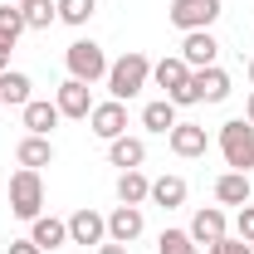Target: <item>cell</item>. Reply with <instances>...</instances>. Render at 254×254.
I'll list each match as a JSON object with an SVG mask.
<instances>
[{"label":"cell","instance_id":"obj_1","mask_svg":"<svg viewBox=\"0 0 254 254\" xmlns=\"http://www.w3.org/2000/svg\"><path fill=\"white\" fill-rule=\"evenodd\" d=\"M147 78H152V59H147V54H137V49H127L123 59L108 64V93L118 98V103L137 98L142 88H147Z\"/></svg>","mask_w":254,"mask_h":254},{"label":"cell","instance_id":"obj_2","mask_svg":"<svg viewBox=\"0 0 254 254\" xmlns=\"http://www.w3.org/2000/svg\"><path fill=\"white\" fill-rule=\"evenodd\" d=\"M220 157H225L230 171H250L254 166V123L230 118V123L220 127Z\"/></svg>","mask_w":254,"mask_h":254},{"label":"cell","instance_id":"obj_3","mask_svg":"<svg viewBox=\"0 0 254 254\" xmlns=\"http://www.w3.org/2000/svg\"><path fill=\"white\" fill-rule=\"evenodd\" d=\"M64 64H68V78H78V83L108 78V54H103V44H93V39H73L64 49Z\"/></svg>","mask_w":254,"mask_h":254},{"label":"cell","instance_id":"obj_4","mask_svg":"<svg viewBox=\"0 0 254 254\" xmlns=\"http://www.w3.org/2000/svg\"><path fill=\"white\" fill-rule=\"evenodd\" d=\"M10 210H15L20 220H39V215H44V181H39V171L20 166V171L10 176Z\"/></svg>","mask_w":254,"mask_h":254},{"label":"cell","instance_id":"obj_5","mask_svg":"<svg viewBox=\"0 0 254 254\" xmlns=\"http://www.w3.org/2000/svg\"><path fill=\"white\" fill-rule=\"evenodd\" d=\"M220 0H171V10H166V20L176 25V30H210L215 20H220Z\"/></svg>","mask_w":254,"mask_h":254},{"label":"cell","instance_id":"obj_6","mask_svg":"<svg viewBox=\"0 0 254 254\" xmlns=\"http://www.w3.org/2000/svg\"><path fill=\"white\" fill-rule=\"evenodd\" d=\"M190 98H195V103H225V98H230V73H225L220 64L190 68Z\"/></svg>","mask_w":254,"mask_h":254},{"label":"cell","instance_id":"obj_7","mask_svg":"<svg viewBox=\"0 0 254 254\" xmlns=\"http://www.w3.org/2000/svg\"><path fill=\"white\" fill-rule=\"evenodd\" d=\"M88 127H93V137H103V142L123 137V132H127V103H118V98H108V103H93V113H88Z\"/></svg>","mask_w":254,"mask_h":254},{"label":"cell","instance_id":"obj_8","mask_svg":"<svg viewBox=\"0 0 254 254\" xmlns=\"http://www.w3.org/2000/svg\"><path fill=\"white\" fill-rule=\"evenodd\" d=\"M108 240V215H98V210H73L68 215V245H103Z\"/></svg>","mask_w":254,"mask_h":254},{"label":"cell","instance_id":"obj_9","mask_svg":"<svg viewBox=\"0 0 254 254\" xmlns=\"http://www.w3.org/2000/svg\"><path fill=\"white\" fill-rule=\"evenodd\" d=\"M142 230H147V220H142V205H118V210L108 215V240H113V245H132Z\"/></svg>","mask_w":254,"mask_h":254},{"label":"cell","instance_id":"obj_10","mask_svg":"<svg viewBox=\"0 0 254 254\" xmlns=\"http://www.w3.org/2000/svg\"><path fill=\"white\" fill-rule=\"evenodd\" d=\"M166 142H171V152L176 157H205V147H210V137H205V127H195V123H176L171 132H166Z\"/></svg>","mask_w":254,"mask_h":254},{"label":"cell","instance_id":"obj_11","mask_svg":"<svg viewBox=\"0 0 254 254\" xmlns=\"http://www.w3.org/2000/svg\"><path fill=\"white\" fill-rule=\"evenodd\" d=\"M54 103H59L64 118H88V113H93V93H88V83H78V78H64Z\"/></svg>","mask_w":254,"mask_h":254},{"label":"cell","instance_id":"obj_12","mask_svg":"<svg viewBox=\"0 0 254 254\" xmlns=\"http://www.w3.org/2000/svg\"><path fill=\"white\" fill-rule=\"evenodd\" d=\"M230 230H225V210L220 205H205V210H195V220H190V240L205 250V245H215V240H225Z\"/></svg>","mask_w":254,"mask_h":254},{"label":"cell","instance_id":"obj_13","mask_svg":"<svg viewBox=\"0 0 254 254\" xmlns=\"http://www.w3.org/2000/svg\"><path fill=\"white\" fill-rule=\"evenodd\" d=\"M215 54H220V44H215V34H210V30H190L186 44H181V59H186L190 68H210Z\"/></svg>","mask_w":254,"mask_h":254},{"label":"cell","instance_id":"obj_14","mask_svg":"<svg viewBox=\"0 0 254 254\" xmlns=\"http://www.w3.org/2000/svg\"><path fill=\"white\" fill-rule=\"evenodd\" d=\"M20 113H25V127H30L34 137H49V132L59 127V118H64V113H59V103H44V98H30Z\"/></svg>","mask_w":254,"mask_h":254},{"label":"cell","instance_id":"obj_15","mask_svg":"<svg viewBox=\"0 0 254 254\" xmlns=\"http://www.w3.org/2000/svg\"><path fill=\"white\" fill-rule=\"evenodd\" d=\"M108 161H113V166H123V171H137V166L147 161V142L123 132V137H113V142H108Z\"/></svg>","mask_w":254,"mask_h":254},{"label":"cell","instance_id":"obj_16","mask_svg":"<svg viewBox=\"0 0 254 254\" xmlns=\"http://www.w3.org/2000/svg\"><path fill=\"white\" fill-rule=\"evenodd\" d=\"M250 195H254V186H250L245 171H225V176H215V200H220V205H250Z\"/></svg>","mask_w":254,"mask_h":254},{"label":"cell","instance_id":"obj_17","mask_svg":"<svg viewBox=\"0 0 254 254\" xmlns=\"http://www.w3.org/2000/svg\"><path fill=\"white\" fill-rule=\"evenodd\" d=\"M152 78H157V88H166V98L176 93V88H186L190 83V64L176 54V59H161V64H152Z\"/></svg>","mask_w":254,"mask_h":254},{"label":"cell","instance_id":"obj_18","mask_svg":"<svg viewBox=\"0 0 254 254\" xmlns=\"http://www.w3.org/2000/svg\"><path fill=\"white\" fill-rule=\"evenodd\" d=\"M15 161H20V166H30V171H39V166H54V142L30 132V137L15 147Z\"/></svg>","mask_w":254,"mask_h":254},{"label":"cell","instance_id":"obj_19","mask_svg":"<svg viewBox=\"0 0 254 254\" xmlns=\"http://www.w3.org/2000/svg\"><path fill=\"white\" fill-rule=\"evenodd\" d=\"M30 240L39 245V250H59V245H68V220L39 215V220H30Z\"/></svg>","mask_w":254,"mask_h":254},{"label":"cell","instance_id":"obj_20","mask_svg":"<svg viewBox=\"0 0 254 254\" xmlns=\"http://www.w3.org/2000/svg\"><path fill=\"white\" fill-rule=\"evenodd\" d=\"M147 200H152V205H161V210H176V205H186V176H157Z\"/></svg>","mask_w":254,"mask_h":254},{"label":"cell","instance_id":"obj_21","mask_svg":"<svg viewBox=\"0 0 254 254\" xmlns=\"http://www.w3.org/2000/svg\"><path fill=\"white\" fill-rule=\"evenodd\" d=\"M176 123H181V118H176V103H171V98H157V103L142 108V127H147V132H161V137H166Z\"/></svg>","mask_w":254,"mask_h":254},{"label":"cell","instance_id":"obj_22","mask_svg":"<svg viewBox=\"0 0 254 254\" xmlns=\"http://www.w3.org/2000/svg\"><path fill=\"white\" fill-rule=\"evenodd\" d=\"M30 73H20V68H5L0 73V103H10V108H25L30 103Z\"/></svg>","mask_w":254,"mask_h":254},{"label":"cell","instance_id":"obj_23","mask_svg":"<svg viewBox=\"0 0 254 254\" xmlns=\"http://www.w3.org/2000/svg\"><path fill=\"white\" fill-rule=\"evenodd\" d=\"M147 195H152V181L142 176V166H137V171H123V176H118V200H123V205H142Z\"/></svg>","mask_w":254,"mask_h":254},{"label":"cell","instance_id":"obj_24","mask_svg":"<svg viewBox=\"0 0 254 254\" xmlns=\"http://www.w3.org/2000/svg\"><path fill=\"white\" fill-rule=\"evenodd\" d=\"M20 15H25V30H49L59 20V5L54 0H20Z\"/></svg>","mask_w":254,"mask_h":254},{"label":"cell","instance_id":"obj_25","mask_svg":"<svg viewBox=\"0 0 254 254\" xmlns=\"http://www.w3.org/2000/svg\"><path fill=\"white\" fill-rule=\"evenodd\" d=\"M54 5H59V20H64V25H73V30L88 25L93 10H98V0H54Z\"/></svg>","mask_w":254,"mask_h":254},{"label":"cell","instance_id":"obj_26","mask_svg":"<svg viewBox=\"0 0 254 254\" xmlns=\"http://www.w3.org/2000/svg\"><path fill=\"white\" fill-rule=\"evenodd\" d=\"M157 254H200V245L190 240V230H161Z\"/></svg>","mask_w":254,"mask_h":254},{"label":"cell","instance_id":"obj_27","mask_svg":"<svg viewBox=\"0 0 254 254\" xmlns=\"http://www.w3.org/2000/svg\"><path fill=\"white\" fill-rule=\"evenodd\" d=\"M0 34H10V39L25 34V15H20V5H0Z\"/></svg>","mask_w":254,"mask_h":254},{"label":"cell","instance_id":"obj_28","mask_svg":"<svg viewBox=\"0 0 254 254\" xmlns=\"http://www.w3.org/2000/svg\"><path fill=\"white\" fill-rule=\"evenodd\" d=\"M205 254H254V245H245L240 235H225L215 245H205Z\"/></svg>","mask_w":254,"mask_h":254},{"label":"cell","instance_id":"obj_29","mask_svg":"<svg viewBox=\"0 0 254 254\" xmlns=\"http://www.w3.org/2000/svg\"><path fill=\"white\" fill-rule=\"evenodd\" d=\"M235 235H240L245 245H254V205H240V215H235Z\"/></svg>","mask_w":254,"mask_h":254},{"label":"cell","instance_id":"obj_30","mask_svg":"<svg viewBox=\"0 0 254 254\" xmlns=\"http://www.w3.org/2000/svg\"><path fill=\"white\" fill-rule=\"evenodd\" d=\"M10 254H44L34 240H10Z\"/></svg>","mask_w":254,"mask_h":254},{"label":"cell","instance_id":"obj_31","mask_svg":"<svg viewBox=\"0 0 254 254\" xmlns=\"http://www.w3.org/2000/svg\"><path fill=\"white\" fill-rule=\"evenodd\" d=\"M10 49H15V39H10V34H0V73L10 68Z\"/></svg>","mask_w":254,"mask_h":254},{"label":"cell","instance_id":"obj_32","mask_svg":"<svg viewBox=\"0 0 254 254\" xmlns=\"http://www.w3.org/2000/svg\"><path fill=\"white\" fill-rule=\"evenodd\" d=\"M98 254H127V245H113V240H103V245H98Z\"/></svg>","mask_w":254,"mask_h":254},{"label":"cell","instance_id":"obj_33","mask_svg":"<svg viewBox=\"0 0 254 254\" xmlns=\"http://www.w3.org/2000/svg\"><path fill=\"white\" fill-rule=\"evenodd\" d=\"M245 123H254V93H250V103H245Z\"/></svg>","mask_w":254,"mask_h":254},{"label":"cell","instance_id":"obj_34","mask_svg":"<svg viewBox=\"0 0 254 254\" xmlns=\"http://www.w3.org/2000/svg\"><path fill=\"white\" fill-rule=\"evenodd\" d=\"M245 73H250V83H254V59H250V64H245Z\"/></svg>","mask_w":254,"mask_h":254},{"label":"cell","instance_id":"obj_35","mask_svg":"<svg viewBox=\"0 0 254 254\" xmlns=\"http://www.w3.org/2000/svg\"><path fill=\"white\" fill-rule=\"evenodd\" d=\"M0 5H20V0H0Z\"/></svg>","mask_w":254,"mask_h":254}]
</instances>
